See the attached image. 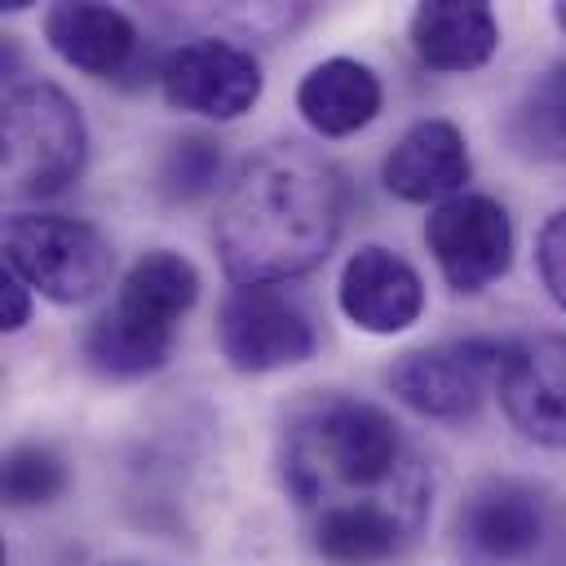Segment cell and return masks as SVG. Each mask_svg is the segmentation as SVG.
<instances>
[{
    "label": "cell",
    "instance_id": "5bb4252c",
    "mask_svg": "<svg viewBox=\"0 0 566 566\" xmlns=\"http://www.w3.org/2000/svg\"><path fill=\"white\" fill-rule=\"evenodd\" d=\"M380 75L358 57H327L310 66L296 84L301 119L323 137H349L380 115Z\"/></svg>",
    "mask_w": 566,
    "mask_h": 566
},
{
    "label": "cell",
    "instance_id": "52a82bcc",
    "mask_svg": "<svg viewBox=\"0 0 566 566\" xmlns=\"http://www.w3.org/2000/svg\"><path fill=\"white\" fill-rule=\"evenodd\" d=\"M159 93L172 111L199 115V119H239L256 106L261 97V62L234 44V40H186L164 53L159 62Z\"/></svg>",
    "mask_w": 566,
    "mask_h": 566
},
{
    "label": "cell",
    "instance_id": "ac0fdd59",
    "mask_svg": "<svg viewBox=\"0 0 566 566\" xmlns=\"http://www.w3.org/2000/svg\"><path fill=\"white\" fill-rule=\"evenodd\" d=\"M124 310L150 318V323H164V327H177L195 301H199V270L181 256V252H168V248H155V252H142L124 283H119V296H115Z\"/></svg>",
    "mask_w": 566,
    "mask_h": 566
},
{
    "label": "cell",
    "instance_id": "9a60e30c",
    "mask_svg": "<svg viewBox=\"0 0 566 566\" xmlns=\"http://www.w3.org/2000/svg\"><path fill=\"white\" fill-rule=\"evenodd\" d=\"M420 522L389 504H345L323 509L310 522V544L332 566H380L398 557Z\"/></svg>",
    "mask_w": 566,
    "mask_h": 566
},
{
    "label": "cell",
    "instance_id": "3957f363",
    "mask_svg": "<svg viewBox=\"0 0 566 566\" xmlns=\"http://www.w3.org/2000/svg\"><path fill=\"white\" fill-rule=\"evenodd\" d=\"M88 155V128L80 106L49 80H22L4 93L0 111V164L4 190L22 199H53L80 172Z\"/></svg>",
    "mask_w": 566,
    "mask_h": 566
},
{
    "label": "cell",
    "instance_id": "6da1fadb",
    "mask_svg": "<svg viewBox=\"0 0 566 566\" xmlns=\"http://www.w3.org/2000/svg\"><path fill=\"white\" fill-rule=\"evenodd\" d=\"M340 217L345 186L336 168L301 142H270L226 186L212 243L234 287L283 283L327 261Z\"/></svg>",
    "mask_w": 566,
    "mask_h": 566
},
{
    "label": "cell",
    "instance_id": "44dd1931",
    "mask_svg": "<svg viewBox=\"0 0 566 566\" xmlns=\"http://www.w3.org/2000/svg\"><path fill=\"white\" fill-rule=\"evenodd\" d=\"M0 486H4V504H13V509L49 504L66 491V464L57 451H49L40 442H18L4 455Z\"/></svg>",
    "mask_w": 566,
    "mask_h": 566
},
{
    "label": "cell",
    "instance_id": "2e32d148",
    "mask_svg": "<svg viewBox=\"0 0 566 566\" xmlns=\"http://www.w3.org/2000/svg\"><path fill=\"white\" fill-rule=\"evenodd\" d=\"M460 531H464L469 548H478L482 557L517 562V557L535 553V544L544 535V509H539L535 491H526L517 482H486L460 509Z\"/></svg>",
    "mask_w": 566,
    "mask_h": 566
},
{
    "label": "cell",
    "instance_id": "5b68a950",
    "mask_svg": "<svg viewBox=\"0 0 566 566\" xmlns=\"http://www.w3.org/2000/svg\"><path fill=\"white\" fill-rule=\"evenodd\" d=\"M217 345L234 371L261 376L305 363L318 336L296 296H287L279 283H256L226 292L217 310Z\"/></svg>",
    "mask_w": 566,
    "mask_h": 566
},
{
    "label": "cell",
    "instance_id": "4fadbf2b",
    "mask_svg": "<svg viewBox=\"0 0 566 566\" xmlns=\"http://www.w3.org/2000/svg\"><path fill=\"white\" fill-rule=\"evenodd\" d=\"M411 49L433 71H478L500 49V22L486 0H424L411 13Z\"/></svg>",
    "mask_w": 566,
    "mask_h": 566
},
{
    "label": "cell",
    "instance_id": "e0dca14e",
    "mask_svg": "<svg viewBox=\"0 0 566 566\" xmlns=\"http://www.w3.org/2000/svg\"><path fill=\"white\" fill-rule=\"evenodd\" d=\"M80 354L84 363L106 376V380H133V376H146V371H159L172 354V327L164 323H150L133 310H124L119 301L111 310H102L84 340H80Z\"/></svg>",
    "mask_w": 566,
    "mask_h": 566
},
{
    "label": "cell",
    "instance_id": "7c38bea8",
    "mask_svg": "<svg viewBox=\"0 0 566 566\" xmlns=\"http://www.w3.org/2000/svg\"><path fill=\"white\" fill-rule=\"evenodd\" d=\"M44 40L66 66H75L93 80H119L133 66L137 44H142L137 22L124 9L93 4V0L53 4L44 13Z\"/></svg>",
    "mask_w": 566,
    "mask_h": 566
},
{
    "label": "cell",
    "instance_id": "8fae6325",
    "mask_svg": "<svg viewBox=\"0 0 566 566\" xmlns=\"http://www.w3.org/2000/svg\"><path fill=\"white\" fill-rule=\"evenodd\" d=\"M469 172H473V164H469L464 133L451 119H420L385 155L380 181L402 203H433L438 208V203L464 195Z\"/></svg>",
    "mask_w": 566,
    "mask_h": 566
},
{
    "label": "cell",
    "instance_id": "7402d4cb",
    "mask_svg": "<svg viewBox=\"0 0 566 566\" xmlns=\"http://www.w3.org/2000/svg\"><path fill=\"white\" fill-rule=\"evenodd\" d=\"M535 265H539V279H544V287H548V296L566 310V208L553 212V217L539 226Z\"/></svg>",
    "mask_w": 566,
    "mask_h": 566
},
{
    "label": "cell",
    "instance_id": "ba28073f",
    "mask_svg": "<svg viewBox=\"0 0 566 566\" xmlns=\"http://www.w3.org/2000/svg\"><path fill=\"white\" fill-rule=\"evenodd\" d=\"M424 243L455 292H482L513 261V221L500 199L464 190L429 212Z\"/></svg>",
    "mask_w": 566,
    "mask_h": 566
},
{
    "label": "cell",
    "instance_id": "30bf717a",
    "mask_svg": "<svg viewBox=\"0 0 566 566\" xmlns=\"http://www.w3.org/2000/svg\"><path fill=\"white\" fill-rule=\"evenodd\" d=\"M340 310L358 332H407L424 310V283L407 256L380 243H363L340 270Z\"/></svg>",
    "mask_w": 566,
    "mask_h": 566
},
{
    "label": "cell",
    "instance_id": "ffe728a7",
    "mask_svg": "<svg viewBox=\"0 0 566 566\" xmlns=\"http://www.w3.org/2000/svg\"><path fill=\"white\" fill-rule=\"evenodd\" d=\"M221 177V142L208 133H181L159 159V195L172 203L203 199Z\"/></svg>",
    "mask_w": 566,
    "mask_h": 566
},
{
    "label": "cell",
    "instance_id": "9c48e42d",
    "mask_svg": "<svg viewBox=\"0 0 566 566\" xmlns=\"http://www.w3.org/2000/svg\"><path fill=\"white\" fill-rule=\"evenodd\" d=\"M495 394L522 438L539 447H566V336L548 332L513 340L504 349Z\"/></svg>",
    "mask_w": 566,
    "mask_h": 566
},
{
    "label": "cell",
    "instance_id": "277c9868",
    "mask_svg": "<svg viewBox=\"0 0 566 566\" xmlns=\"http://www.w3.org/2000/svg\"><path fill=\"white\" fill-rule=\"evenodd\" d=\"M4 265L53 305L93 301L115 270V252L97 226L66 212H13L4 221Z\"/></svg>",
    "mask_w": 566,
    "mask_h": 566
},
{
    "label": "cell",
    "instance_id": "cb8c5ba5",
    "mask_svg": "<svg viewBox=\"0 0 566 566\" xmlns=\"http://www.w3.org/2000/svg\"><path fill=\"white\" fill-rule=\"evenodd\" d=\"M553 18H557V27L566 31V4H557V9H553Z\"/></svg>",
    "mask_w": 566,
    "mask_h": 566
},
{
    "label": "cell",
    "instance_id": "603a6c76",
    "mask_svg": "<svg viewBox=\"0 0 566 566\" xmlns=\"http://www.w3.org/2000/svg\"><path fill=\"white\" fill-rule=\"evenodd\" d=\"M0 327L4 332H22L27 327V318H31V283L13 270V265H4V274H0Z\"/></svg>",
    "mask_w": 566,
    "mask_h": 566
},
{
    "label": "cell",
    "instance_id": "8992f818",
    "mask_svg": "<svg viewBox=\"0 0 566 566\" xmlns=\"http://www.w3.org/2000/svg\"><path fill=\"white\" fill-rule=\"evenodd\" d=\"M504 349L509 345L482 340V336L407 349L389 367V389L398 394V402H407L420 416L464 420V416L478 411V402L486 398V389L500 380Z\"/></svg>",
    "mask_w": 566,
    "mask_h": 566
},
{
    "label": "cell",
    "instance_id": "7a4b0ae2",
    "mask_svg": "<svg viewBox=\"0 0 566 566\" xmlns=\"http://www.w3.org/2000/svg\"><path fill=\"white\" fill-rule=\"evenodd\" d=\"M283 486L310 509L389 504L420 522L424 478L394 416L376 402L327 394L305 402L283 433Z\"/></svg>",
    "mask_w": 566,
    "mask_h": 566
},
{
    "label": "cell",
    "instance_id": "d6986e66",
    "mask_svg": "<svg viewBox=\"0 0 566 566\" xmlns=\"http://www.w3.org/2000/svg\"><path fill=\"white\" fill-rule=\"evenodd\" d=\"M509 142L531 159L566 164V66L539 75L509 115Z\"/></svg>",
    "mask_w": 566,
    "mask_h": 566
}]
</instances>
